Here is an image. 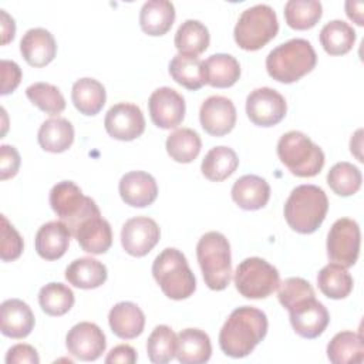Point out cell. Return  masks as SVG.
Here are the masks:
<instances>
[{
    "instance_id": "6da1fadb",
    "label": "cell",
    "mask_w": 364,
    "mask_h": 364,
    "mask_svg": "<svg viewBox=\"0 0 364 364\" xmlns=\"http://www.w3.org/2000/svg\"><path fill=\"white\" fill-rule=\"evenodd\" d=\"M266 314L252 306L235 309L219 333L220 350L233 358L249 355L267 334Z\"/></svg>"
},
{
    "instance_id": "7a4b0ae2",
    "label": "cell",
    "mask_w": 364,
    "mask_h": 364,
    "mask_svg": "<svg viewBox=\"0 0 364 364\" xmlns=\"http://www.w3.org/2000/svg\"><path fill=\"white\" fill-rule=\"evenodd\" d=\"M327 210V195L316 185L296 186L284 203V218L287 225L294 232L303 235L316 232L326 219Z\"/></svg>"
},
{
    "instance_id": "3957f363",
    "label": "cell",
    "mask_w": 364,
    "mask_h": 364,
    "mask_svg": "<svg viewBox=\"0 0 364 364\" xmlns=\"http://www.w3.org/2000/svg\"><path fill=\"white\" fill-rule=\"evenodd\" d=\"M316 63L317 55L311 43L304 38H291L269 53L266 70L273 80L291 84L309 74Z\"/></svg>"
},
{
    "instance_id": "277c9868",
    "label": "cell",
    "mask_w": 364,
    "mask_h": 364,
    "mask_svg": "<svg viewBox=\"0 0 364 364\" xmlns=\"http://www.w3.org/2000/svg\"><path fill=\"white\" fill-rule=\"evenodd\" d=\"M152 274L164 294L172 300L188 299L196 289V280L185 255L175 247H166L155 257Z\"/></svg>"
},
{
    "instance_id": "5b68a950",
    "label": "cell",
    "mask_w": 364,
    "mask_h": 364,
    "mask_svg": "<svg viewBox=\"0 0 364 364\" xmlns=\"http://www.w3.org/2000/svg\"><path fill=\"white\" fill-rule=\"evenodd\" d=\"M196 257L203 280L210 290H223L230 283L232 256L230 245L220 232L205 233L196 245Z\"/></svg>"
},
{
    "instance_id": "8992f818",
    "label": "cell",
    "mask_w": 364,
    "mask_h": 364,
    "mask_svg": "<svg viewBox=\"0 0 364 364\" xmlns=\"http://www.w3.org/2000/svg\"><path fill=\"white\" fill-rule=\"evenodd\" d=\"M277 156L293 175L300 178L316 176L326 161L321 148L300 131H289L280 136Z\"/></svg>"
},
{
    "instance_id": "52a82bcc",
    "label": "cell",
    "mask_w": 364,
    "mask_h": 364,
    "mask_svg": "<svg viewBox=\"0 0 364 364\" xmlns=\"http://www.w3.org/2000/svg\"><path fill=\"white\" fill-rule=\"evenodd\" d=\"M279 21L269 4H256L246 9L233 30L236 44L246 51H256L276 37Z\"/></svg>"
},
{
    "instance_id": "ba28073f",
    "label": "cell",
    "mask_w": 364,
    "mask_h": 364,
    "mask_svg": "<svg viewBox=\"0 0 364 364\" xmlns=\"http://www.w3.org/2000/svg\"><path fill=\"white\" fill-rule=\"evenodd\" d=\"M50 205L71 235L84 219L100 212L95 200L85 196L73 181H61L51 188Z\"/></svg>"
},
{
    "instance_id": "9c48e42d",
    "label": "cell",
    "mask_w": 364,
    "mask_h": 364,
    "mask_svg": "<svg viewBox=\"0 0 364 364\" xmlns=\"http://www.w3.org/2000/svg\"><path fill=\"white\" fill-rule=\"evenodd\" d=\"M233 282L243 297L266 299L279 287L280 276L273 264L255 256L239 263Z\"/></svg>"
},
{
    "instance_id": "30bf717a",
    "label": "cell",
    "mask_w": 364,
    "mask_h": 364,
    "mask_svg": "<svg viewBox=\"0 0 364 364\" xmlns=\"http://www.w3.org/2000/svg\"><path fill=\"white\" fill-rule=\"evenodd\" d=\"M360 226L350 218L337 219L327 235V256L344 267L355 264L360 255Z\"/></svg>"
},
{
    "instance_id": "8fae6325",
    "label": "cell",
    "mask_w": 364,
    "mask_h": 364,
    "mask_svg": "<svg viewBox=\"0 0 364 364\" xmlns=\"http://www.w3.org/2000/svg\"><path fill=\"white\" fill-rule=\"evenodd\" d=\"M286 111L284 97L269 87L256 88L246 98V114L257 127H273L279 124L284 118Z\"/></svg>"
},
{
    "instance_id": "7c38bea8",
    "label": "cell",
    "mask_w": 364,
    "mask_h": 364,
    "mask_svg": "<svg viewBox=\"0 0 364 364\" xmlns=\"http://www.w3.org/2000/svg\"><path fill=\"white\" fill-rule=\"evenodd\" d=\"M290 324L303 338H316L323 334L330 321V314L316 297H307L289 309Z\"/></svg>"
},
{
    "instance_id": "4fadbf2b",
    "label": "cell",
    "mask_w": 364,
    "mask_h": 364,
    "mask_svg": "<svg viewBox=\"0 0 364 364\" xmlns=\"http://www.w3.org/2000/svg\"><path fill=\"white\" fill-rule=\"evenodd\" d=\"M105 131L118 141H132L145 131V118L141 108L131 102L112 105L104 119Z\"/></svg>"
},
{
    "instance_id": "5bb4252c",
    "label": "cell",
    "mask_w": 364,
    "mask_h": 364,
    "mask_svg": "<svg viewBox=\"0 0 364 364\" xmlns=\"http://www.w3.org/2000/svg\"><path fill=\"white\" fill-rule=\"evenodd\" d=\"M161 230L158 223L148 216L128 219L121 230V245L124 250L135 257L148 255L159 242Z\"/></svg>"
},
{
    "instance_id": "9a60e30c",
    "label": "cell",
    "mask_w": 364,
    "mask_h": 364,
    "mask_svg": "<svg viewBox=\"0 0 364 364\" xmlns=\"http://www.w3.org/2000/svg\"><path fill=\"white\" fill-rule=\"evenodd\" d=\"M68 353L81 361H94L105 351L104 331L94 323L81 321L73 326L65 337Z\"/></svg>"
},
{
    "instance_id": "2e32d148",
    "label": "cell",
    "mask_w": 364,
    "mask_h": 364,
    "mask_svg": "<svg viewBox=\"0 0 364 364\" xmlns=\"http://www.w3.org/2000/svg\"><path fill=\"white\" fill-rule=\"evenodd\" d=\"M152 122L162 129L176 128L185 117V100L171 87L156 88L148 101Z\"/></svg>"
},
{
    "instance_id": "e0dca14e",
    "label": "cell",
    "mask_w": 364,
    "mask_h": 364,
    "mask_svg": "<svg viewBox=\"0 0 364 364\" xmlns=\"http://www.w3.org/2000/svg\"><path fill=\"white\" fill-rule=\"evenodd\" d=\"M200 125L212 136L229 134L236 124V108L233 102L222 95L206 98L199 109Z\"/></svg>"
},
{
    "instance_id": "ac0fdd59",
    "label": "cell",
    "mask_w": 364,
    "mask_h": 364,
    "mask_svg": "<svg viewBox=\"0 0 364 364\" xmlns=\"http://www.w3.org/2000/svg\"><path fill=\"white\" fill-rule=\"evenodd\" d=\"M81 249L91 255H102L112 245V230L109 223L97 212L84 219L73 235Z\"/></svg>"
},
{
    "instance_id": "d6986e66",
    "label": "cell",
    "mask_w": 364,
    "mask_h": 364,
    "mask_svg": "<svg viewBox=\"0 0 364 364\" xmlns=\"http://www.w3.org/2000/svg\"><path fill=\"white\" fill-rule=\"evenodd\" d=\"M121 199L132 208L149 206L158 196L155 178L144 171H131L119 181Z\"/></svg>"
},
{
    "instance_id": "ffe728a7",
    "label": "cell",
    "mask_w": 364,
    "mask_h": 364,
    "mask_svg": "<svg viewBox=\"0 0 364 364\" xmlns=\"http://www.w3.org/2000/svg\"><path fill=\"white\" fill-rule=\"evenodd\" d=\"M34 327L30 306L20 299L4 300L0 306V328L6 337L24 338Z\"/></svg>"
},
{
    "instance_id": "44dd1931",
    "label": "cell",
    "mask_w": 364,
    "mask_h": 364,
    "mask_svg": "<svg viewBox=\"0 0 364 364\" xmlns=\"http://www.w3.org/2000/svg\"><path fill=\"white\" fill-rule=\"evenodd\" d=\"M20 53L31 67H44L54 60L57 44L48 30L36 27L26 31L21 37Z\"/></svg>"
},
{
    "instance_id": "7402d4cb",
    "label": "cell",
    "mask_w": 364,
    "mask_h": 364,
    "mask_svg": "<svg viewBox=\"0 0 364 364\" xmlns=\"http://www.w3.org/2000/svg\"><path fill=\"white\" fill-rule=\"evenodd\" d=\"M71 232L61 220L44 223L36 233V252L44 260L63 257L70 246Z\"/></svg>"
},
{
    "instance_id": "603a6c76",
    "label": "cell",
    "mask_w": 364,
    "mask_h": 364,
    "mask_svg": "<svg viewBox=\"0 0 364 364\" xmlns=\"http://www.w3.org/2000/svg\"><path fill=\"white\" fill-rule=\"evenodd\" d=\"M270 186L262 176L243 175L232 186V199L245 210H257L267 205Z\"/></svg>"
},
{
    "instance_id": "cb8c5ba5",
    "label": "cell",
    "mask_w": 364,
    "mask_h": 364,
    "mask_svg": "<svg viewBox=\"0 0 364 364\" xmlns=\"http://www.w3.org/2000/svg\"><path fill=\"white\" fill-rule=\"evenodd\" d=\"M108 323L117 337L131 340L144 331L145 316L135 303L119 301L109 310Z\"/></svg>"
},
{
    "instance_id": "d4e9b609",
    "label": "cell",
    "mask_w": 364,
    "mask_h": 364,
    "mask_svg": "<svg viewBox=\"0 0 364 364\" xmlns=\"http://www.w3.org/2000/svg\"><path fill=\"white\" fill-rule=\"evenodd\" d=\"M212 355L209 336L199 328H185L176 336L175 357L182 364H203Z\"/></svg>"
},
{
    "instance_id": "484cf974",
    "label": "cell",
    "mask_w": 364,
    "mask_h": 364,
    "mask_svg": "<svg viewBox=\"0 0 364 364\" xmlns=\"http://www.w3.org/2000/svg\"><path fill=\"white\" fill-rule=\"evenodd\" d=\"M175 21V7L168 0H149L139 11V26L148 36L166 34Z\"/></svg>"
},
{
    "instance_id": "4316f807",
    "label": "cell",
    "mask_w": 364,
    "mask_h": 364,
    "mask_svg": "<svg viewBox=\"0 0 364 364\" xmlns=\"http://www.w3.org/2000/svg\"><path fill=\"white\" fill-rule=\"evenodd\" d=\"M205 84L215 88H228L236 84L240 77L239 61L225 53L212 54L203 61Z\"/></svg>"
},
{
    "instance_id": "83f0119b",
    "label": "cell",
    "mask_w": 364,
    "mask_h": 364,
    "mask_svg": "<svg viewBox=\"0 0 364 364\" xmlns=\"http://www.w3.org/2000/svg\"><path fill=\"white\" fill-rule=\"evenodd\" d=\"M40 146L53 154H60L67 151L74 141V127L73 124L61 117H53L46 119L37 134Z\"/></svg>"
},
{
    "instance_id": "f1b7e54d",
    "label": "cell",
    "mask_w": 364,
    "mask_h": 364,
    "mask_svg": "<svg viewBox=\"0 0 364 364\" xmlns=\"http://www.w3.org/2000/svg\"><path fill=\"white\" fill-rule=\"evenodd\" d=\"M107 267L92 257H80L73 260L65 269V279L78 289H97L107 280Z\"/></svg>"
},
{
    "instance_id": "f546056e",
    "label": "cell",
    "mask_w": 364,
    "mask_h": 364,
    "mask_svg": "<svg viewBox=\"0 0 364 364\" xmlns=\"http://www.w3.org/2000/svg\"><path fill=\"white\" fill-rule=\"evenodd\" d=\"M71 100L74 107L84 115H97L107 100L104 85L94 78H80L73 84Z\"/></svg>"
},
{
    "instance_id": "4dcf8cb0",
    "label": "cell",
    "mask_w": 364,
    "mask_h": 364,
    "mask_svg": "<svg viewBox=\"0 0 364 364\" xmlns=\"http://www.w3.org/2000/svg\"><path fill=\"white\" fill-rule=\"evenodd\" d=\"M327 357L334 364H354L364 360L361 334L353 331L337 333L327 346Z\"/></svg>"
},
{
    "instance_id": "1f68e13d",
    "label": "cell",
    "mask_w": 364,
    "mask_h": 364,
    "mask_svg": "<svg viewBox=\"0 0 364 364\" xmlns=\"http://www.w3.org/2000/svg\"><path fill=\"white\" fill-rule=\"evenodd\" d=\"M239 158L229 146H215L203 158L200 171L212 182H222L228 179L237 168Z\"/></svg>"
},
{
    "instance_id": "d6a6232c",
    "label": "cell",
    "mask_w": 364,
    "mask_h": 364,
    "mask_svg": "<svg viewBox=\"0 0 364 364\" xmlns=\"http://www.w3.org/2000/svg\"><path fill=\"white\" fill-rule=\"evenodd\" d=\"M209 41V31L199 20H185L175 34V47L179 54L198 57L208 48Z\"/></svg>"
},
{
    "instance_id": "836d02e7",
    "label": "cell",
    "mask_w": 364,
    "mask_h": 364,
    "mask_svg": "<svg viewBox=\"0 0 364 364\" xmlns=\"http://www.w3.org/2000/svg\"><path fill=\"white\" fill-rule=\"evenodd\" d=\"M171 77L182 87L188 90H199L205 85L203 61L195 55L176 54L169 63Z\"/></svg>"
},
{
    "instance_id": "e575fe53",
    "label": "cell",
    "mask_w": 364,
    "mask_h": 364,
    "mask_svg": "<svg viewBox=\"0 0 364 364\" xmlns=\"http://www.w3.org/2000/svg\"><path fill=\"white\" fill-rule=\"evenodd\" d=\"M317 284L326 297L340 300L351 293L353 277L347 267L338 263H328L318 272Z\"/></svg>"
},
{
    "instance_id": "d590c367",
    "label": "cell",
    "mask_w": 364,
    "mask_h": 364,
    "mask_svg": "<svg viewBox=\"0 0 364 364\" xmlns=\"http://www.w3.org/2000/svg\"><path fill=\"white\" fill-rule=\"evenodd\" d=\"M320 43L330 55L347 54L355 43L354 28L343 20H331L320 31Z\"/></svg>"
},
{
    "instance_id": "8d00e7d4",
    "label": "cell",
    "mask_w": 364,
    "mask_h": 364,
    "mask_svg": "<svg viewBox=\"0 0 364 364\" xmlns=\"http://www.w3.org/2000/svg\"><path fill=\"white\" fill-rule=\"evenodd\" d=\"M168 155L179 164L192 162L200 152L202 141L196 131L191 128H181L173 131L165 142Z\"/></svg>"
},
{
    "instance_id": "74e56055",
    "label": "cell",
    "mask_w": 364,
    "mask_h": 364,
    "mask_svg": "<svg viewBox=\"0 0 364 364\" xmlns=\"http://www.w3.org/2000/svg\"><path fill=\"white\" fill-rule=\"evenodd\" d=\"M323 14V6L317 0H289L284 4V18L294 30L314 27Z\"/></svg>"
},
{
    "instance_id": "f35d334b",
    "label": "cell",
    "mask_w": 364,
    "mask_h": 364,
    "mask_svg": "<svg viewBox=\"0 0 364 364\" xmlns=\"http://www.w3.org/2000/svg\"><path fill=\"white\" fill-rule=\"evenodd\" d=\"M75 297L73 290L63 283H47L40 289L38 303L41 310L48 316H63L71 310Z\"/></svg>"
},
{
    "instance_id": "ab89813d",
    "label": "cell",
    "mask_w": 364,
    "mask_h": 364,
    "mask_svg": "<svg viewBox=\"0 0 364 364\" xmlns=\"http://www.w3.org/2000/svg\"><path fill=\"white\" fill-rule=\"evenodd\" d=\"M361 171L350 162H337L327 173V183L338 196H351L361 188Z\"/></svg>"
},
{
    "instance_id": "60d3db41",
    "label": "cell",
    "mask_w": 364,
    "mask_h": 364,
    "mask_svg": "<svg viewBox=\"0 0 364 364\" xmlns=\"http://www.w3.org/2000/svg\"><path fill=\"white\" fill-rule=\"evenodd\" d=\"M146 353L151 363H169L176 353V334L169 326H156L148 337Z\"/></svg>"
},
{
    "instance_id": "b9f144b4",
    "label": "cell",
    "mask_w": 364,
    "mask_h": 364,
    "mask_svg": "<svg viewBox=\"0 0 364 364\" xmlns=\"http://www.w3.org/2000/svg\"><path fill=\"white\" fill-rule=\"evenodd\" d=\"M27 98L43 112L58 115L65 108V100L60 90L48 82H34L26 90Z\"/></svg>"
},
{
    "instance_id": "7bdbcfd3",
    "label": "cell",
    "mask_w": 364,
    "mask_h": 364,
    "mask_svg": "<svg viewBox=\"0 0 364 364\" xmlns=\"http://www.w3.org/2000/svg\"><path fill=\"white\" fill-rule=\"evenodd\" d=\"M277 297L280 304L289 310L297 301L307 297H314V289L301 277H289L279 283Z\"/></svg>"
},
{
    "instance_id": "ee69618b",
    "label": "cell",
    "mask_w": 364,
    "mask_h": 364,
    "mask_svg": "<svg viewBox=\"0 0 364 364\" xmlns=\"http://www.w3.org/2000/svg\"><path fill=\"white\" fill-rule=\"evenodd\" d=\"M1 219V240H0V257L3 262H13L20 257L23 253V237L20 233L13 228V225L7 220L4 215L0 216Z\"/></svg>"
},
{
    "instance_id": "f6af8a7d",
    "label": "cell",
    "mask_w": 364,
    "mask_h": 364,
    "mask_svg": "<svg viewBox=\"0 0 364 364\" xmlns=\"http://www.w3.org/2000/svg\"><path fill=\"white\" fill-rule=\"evenodd\" d=\"M20 168V154L11 145L0 146V178L6 181L13 178Z\"/></svg>"
},
{
    "instance_id": "bcb514c9",
    "label": "cell",
    "mask_w": 364,
    "mask_h": 364,
    "mask_svg": "<svg viewBox=\"0 0 364 364\" xmlns=\"http://www.w3.org/2000/svg\"><path fill=\"white\" fill-rule=\"evenodd\" d=\"M1 95L13 92L21 81V68L17 63L10 60H1Z\"/></svg>"
},
{
    "instance_id": "7dc6e473",
    "label": "cell",
    "mask_w": 364,
    "mask_h": 364,
    "mask_svg": "<svg viewBox=\"0 0 364 364\" xmlns=\"http://www.w3.org/2000/svg\"><path fill=\"white\" fill-rule=\"evenodd\" d=\"M7 364H38L40 357L37 350L30 344H16L6 354Z\"/></svg>"
},
{
    "instance_id": "c3c4849f",
    "label": "cell",
    "mask_w": 364,
    "mask_h": 364,
    "mask_svg": "<svg viewBox=\"0 0 364 364\" xmlns=\"http://www.w3.org/2000/svg\"><path fill=\"white\" fill-rule=\"evenodd\" d=\"M136 361V351L128 344H119L114 347L105 357V363H121V364H134Z\"/></svg>"
},
{
    "instance_id": "681fc988",
    "label": "cell",
    "mask_w": 364,
    "mask_h": 364,
    "mask_svg": "<svg viewBox=\"0 0 364 364\" xmlns=\"http://www.w3.org/2000/svg\"><path fill=\"white\" fill-rule=\"evenodd\" d=\"M0 17H1V44L4 46L14 38L16 24H14V20L4 10H0Z\"/></svg>"
},
{
    "instance_id": "f907efd6",
    "label": "cell",
    "mask_w": 364,
    "mask_h": 364,
    "mask_svg": "<svg viewBox=\"0 0 364 364\" xmlns=\"http://www.w3.org/2000/svg\"><path fill=\"white\" fill-rule=\"evenodd\" d=\"M346 13L350 20L355 24L363 26V1H347L346 3Z\"/></svg>"
},
{
    "instance_id": "816d5d0a",
    "label": "cell",
    "mask_w": 364,
    "mask_h": 364,
    "mask_svg": "<svg viewBox=\"0 0 364 364\" xmlns=\"http://www.w3.org/2000/svg\"><path fill=\"white\" fill-rule=\"evenodd\" d=\"M361 134H363V131L358 129V131L351 136V141H350L351 154H354L360 162L364 161L363 156H361V154H360V149H361Z\"/></svg>"
}]
</instances>
